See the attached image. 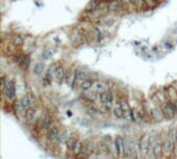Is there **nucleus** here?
<instances>
[{
    "label": "nucleus",
    "instance_id": "f257e3e1",
    "mask_svg": "<svg viewBox=\"0 0 177 159\" xmlns=\"http://www.w3.org/2000/svg\"><path fill=\"white\" fill-rule=\"evenodd\" d=\"M150 145H151V143H150V137H149V135L144 134L141 138L140 144H139L141 155L144 158H147L149 156L148 152H149V149H150Z\"/></svg>",
    "mask_w": 177,
    "mask_h": 159
},
{
    "label": "nucleus",
    "instance_id": "f03ea898",
    "mask_svg": "<svg viewBox=\"0 0 177 159\" xmlns=\"http://www.w3.org/2000/svg\"><path fill=\"white\" fill-rule=\"evenodd\" d=\"M161 109L166 119H172V118L175 117V114L177 112L175 104L173 102H166L161 106Z\"/></svg>",
    "mask_w": 177,
    "mask_h": 159
},
{
    "label": "nucleus",
    "instance_id": "7ed1b4c3",
    "mask_svg": "<svg viewBox=\"0 0 177 159\" xmlns=\"http://www.w3.org/2000/svg\"><path fill=\"white\" fill-rule=\"evenodd\" d=\"M35 99L34 97L31 96V95H26L21 98V100L19 101V106L21 109H28V108H31L34 105Z\"/></svg>",
    "mask_w": 177,
    "mask_h": 159
},
{
    "label": "nucleus",
    "instance_id": "20e7f679",
    "mask_svg": "<svg viewBox=\"0 0 177 159\" xmlns=\"http://www.w3.org/2000/svg\"><path fill=\"white\" fill-rule=\"evenodd\" d=\"M4 94L5 97L8 98V100H13L16 96V89H15V82L9 79L5 82V87H4Z\"/></svg>",
    "mask_w": 177,
    "mask_h": 159
},
{
    "label": "nucleus",
    "instance_id": "39448f33",
    "mask_svg": "<svg viewBox=\"0 0 177 159\" xmlns=\"http://www.w3.org/2000/svg\"><path fill=\"white\" fill-rule=\"evenodd\" d=\"M102 104H107L109 106H113L114 103V95L112 90H106V92L100 94V99Z\"/></svg>",
    "mask_w": 177,
    "mask_h": 159
},
{
    "label": "nucleus",
    "instance_id": "423d86ee",
    "mask_svg": "<svg viewBox=\"0 0 177 159\" xmlns=\"http://www.w3.org/2000/svg\"><path fill=\"white\" fill-rule=\"evenodd\" d=\"M174 147H175L174 141H173L170 137L167 138L164 143H163V152H164L165 156H170V155L173 153Z\"/></svg>",
    "mask_w": 177,
    "mask_h": 159
},
{
    "label": "nucleus",
    "instance_id": "0eeeda50",
    "mask_svg": "<svg viewBox=\"0 0 177 159\" xmlns=\"http://www.w3.org/2000/svg\"><path fill=\"white\" fill-rule=\"evenodd\" d=\"M115 144H116L117 150H118V157L125 156V140H123L122 136H116L115 138Z\"/></svg>",
    "mask_w": 177,
    "mask_h": 159
},
{
    "label": "nucleus",
    "instance_id": "6e6552de",
    "mask_svg": "<svg viewBox=\"0 0 177 159\" xmlns=\"http://www.w3.org/2000/svg\"><path fill=\"white\" fill-rule=\"evenodd\" d=\"M92 89L95 93H97L98 95H100V94L108 90V84L106 82H104V81L98 80V81H95V82L93 83Z\"/></svg>",
    "mask_w": 177,
    "mask_h": 159
},
{
    "label": "nucleus",
    "instance_id": "1a4fd4ad",
    "mask_svg": "<svg viewBox=\"0 0 177 159\" xmlns=\"http://www.w3.org/2000/svg\"><path fill=\"white\" fill-rule=\"evenodd\" d=\"M53 77L57 83H61L64 80V70L62 67H56L54 69Z\"/></svg>",
    "mask_w": 177,
    "mask_h": 159
},
{
    "label": "nucleus",
    "instance_id": "9d476101",
    "mask_svg": "<svg viewBox=\"0 0 177 159\" xmlns=\"http://www.w3.org/2000/svg\"><path fill=\"white\" fill-rule=\"evenodd\" d=\"M150 116H151V119L154 120L156 122H161L165 119L164 114L162 112V109L161 108H152L150 110Z\"/></svg>",
    "mask_w": 177,
    "mask_h": 159
},
{
    "label": "nucleus",
    "instance_id": "9b49d317",
    "mask_svg": "<svg viewBox=\"0 0 177 159\" xmlns=\"http://www.w3.org/2000/svg\"><path fill=\"white\" fill-rule=\"evenodd\" d=\"M59 133H60V130H59V128L57 127V126H53V127H51L50 128V130H49V132H48V140H55L58 138L59 136Z\"/></svg>",
    "mask_w": 177,
    "mask_h": 159
},
{
    "label": "nucleus",
    "instance_id": "f8f14e48",
    "mask_svg": "<svg viewBox=\"0 0 177 159\" xmlns=\"http://www.w3.org/2000/svg\"><path fill=\"white\" fill-rule=\"evenodd\" d=\"M113 113L118 119H123L124 118V109L122 107L121 103H117L113 106Z\"/></svg>",
    "mask_w": 177,
    "mask_h": 159
},
{
    "label": "nucleus",
    "instance_id": "ddd939ff",
    "mask_svg": "<svg viewBox=\"0 0 177 159\" xmlns=\"http://www.w3.org/2000/svg\"><path fill=\"white\" fill-rule=\"evenodd\" d=\"M93 81L91 80V79H88V78H86V79H84L82 82H81V84H80V89H81V90H83V92L85 93V92H88V90H89L90 89H92V86H93Z\"/></svg>",
    "mask_w": 177,
    "mask_h": 159
},
{
    "label": "nucleus",
    "instance_id": "4468645a",
    "mask_svg": "<svg viewBox=\"0 0 177 159\" xmlns=\"http://www.w3.org/2000/svg\"><path fill=\"white\" fill-rule=\"evenodd\" d=\"M152 153L155 156V158H159V156H162L163 152V144L161 143H155L154 146H152Z\"/></svg>",
    "mask_w": 177,
    "mask_h": 159
},
{
    "label": "nucleus",
    "instance_id": "2eb2a0df",
    "mask_svg": "<svg viewBox=\"0 0 177 159\" xmlns=\"http://www.w3.org/2000/svg\"><path fill=\"white\" fill-rule=\"evenodd\" d=\"M35 118V110L33 108H28L26 109V112H25V119L27 123H31V122L34 120Z\"/></svg>",
    "mask_w": 177,
    "mask_h": 159
},
{
    "label": "nucleus",
    "instance_id": "dca6fc26",
    "mask_svg": "<svg viewBox=\"0 0 177 159\" xmlns=\"http://www.w3.org/2000/svg\"><path fill=\"white\" fill-rule=\"evenodd\" d=\"M84 97L86 98L89 102H95L97 99H100V95H97V93H95V92H91V93L85 92Z\"/></svg>",
    "mask_w": 177,
    "mask_h": 159
},
{
    "label": "nucleus",
    "instance_id": "f3484780",
    "mask_svg": "<svg viewBox=\"0 0 177 159\" xmlns=\"http://www.w3.org/2000/svg\"><path fill=\"white\" fill-rule=\"evenodd\" d=\"M77 141H78V140H77L76 137L70 136V137L66 140V148L69 149L70 151H73L74 148H75V145H76Z\"/></svg>",
    "mask_w": 177,
    "mask_h": 159
},
{
    "label": "nucleus",
    "instance_id": "a211bd4d",
    "mask_svg": "<svg viewBox=\"0 0 177 159\" xmlns=\"http://www.w3.org/2000/svg\"><path fill=\"white\" fill-rule=\"evenodd\" d=\"M52 126V118L50 116H46L44 119L42 120V127L45 128V129H48Z\"/></svg>",
    "mask_w": 177,
    "mask_h": 159
},
{
    "label": "nucleus",
    "instance_id": "6ab92c4d",
    "mask_svg": "<svg viewBox=\"0 0 177 159\" xmlns=\"http://www.w3.org/2000/svg\"><path fill=\"white\" fill-rule=\"evenodd\" d=\"M82 148H83V143L80 140H78V141L76 143V145H75V148H74V154L75 155H79L81 152H82Z\"/></svg>",
    "mask_w": 177,
    "mask_h": 159
},
{
    "label": "nucleus",
    "instance_id": "aec40b11",
    "mask_svg": "<svg viewBox=\"0 0 177 159\" xmlns=\"http://www.w3.org/2000/svg\"><path fill=\"white\" fill-rule=\"evenodd\" d=\"M33 71H34V73L37 74V75H40L44 72V65H42V63H36Z\"/></svg>",
    "mask_w": 177,
    "mask_h": 159
},
{
    "label": "nucleus",
    "instance_id": "412c9836",
    "mask_svg": "<svg viewBox=\"0 0 177 159\" xmlns=\"http://www.w3.org/2000/svg\"><path fill=\"white\" fill-rule=\"evenodd\" d=\"M98 5H100V0H92V1L89 3V5L87 6V8L88 9H95Z\"/></svg>",
    "mask_w": 177,
    "mask_h": 159
},
{
    "label": "nucleus",
    "instance_id": "4be33fe9",
    "mask_svg": "<svg viewBox=\"0 0 177 159\" xmlns=\"http://www.w3.org/2000/svg\"><path fill=\"white\" fill-rule=\"evenodd\" d=\"M111 108H112V106H109V105H107V104H102V106L100 107V112L107 113L111 110Z\"/></svg>",
    "mask_w": 177,
    "mask_h": 159
},
{
    "label": "nucleus",
    "instance_id": "5701e85b",
    "mask_svg": "<svg viewBox=\"0 0 177 159\" xmlns=\"http://www.w3.org/2000/svg\"><path fill=\"white\" fill-rule=\"evenodd\" d=\"M13 44L17 46H21L23 44V38L21 36H16L15 38H13Z\"/></svg>",
    "mask_w": 177,
    "mask_h": 159
},
{
    "label": "nucleus",
    "instance_id": "b1692460",
    "mask_svg": "<svg viewBox=\"0 0 177 159\" xmlns=\"http://www.w3.org/2000/svg\"><path fill=\"white\" fill-rule=\"evenodd\" d=\"M87 112L90 114V116H94V114H96L97 112V110L95 109V108L93 106H89L87 108Z\"/></svg>",
    "mask_w": 177,
    "mask_h": 159
},
{
    "label": "nucleus",
    "instance_id": "393cba45",
    "mask_svg": "<svg viewBox=\"0 0 177 159\" xmlns=\"http://www.w3.org/2000/svg\"><path fill=\"white\" fill-rule=\"evenodd\" d=\"M166 47H167V48H168V49H171L173 46H172L170 43H166V44H165V48H166Z\"/></svg>",
    "mask_w": 177,
    "mask_h": 159
},
{
    "label": "nucleus",
    "instance_id": "a878e982",
    "mask_svg": "<svg viewBox=\"0 0 177 159\" xmlns=\"http://www.w3.org/2000/svg\"><path fill=\"white\" fill-rule=\"evenodd\" d=\"M156 159H166V157H165V156H163V155H162V156H159V158H156Z\"/></svg>",
    "mask_w": 177,
    "mask_h": 159
},
{
    "label": "nucleus",
    "instance_id": "bb28decb",
    "mask_svg": "<svg viewBox=\"0 0 177 159\" xmlns=\"http://www.w3.org/2000/svg\"><path fill=\"white\" fill-rule=\"evenodd\" d=\"M173 103L175 104V107H176V110H177V100H175V101H174V102H173Z\"/></svg>",
    "mask_w": 177,
    "mask_h": 159
}]
</instances>
